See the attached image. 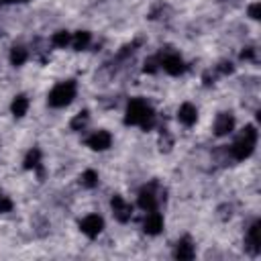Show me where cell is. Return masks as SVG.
<instances>
[{"label":"cell","instance_id":"obj_22","mask_svg":"<svg viewBox=\"0 0 261 261\" xmlns=\"http://www.w3.org/2000/svg\"><path fill=\"white\" fill-rule=\"evenodd\" d=\"M12 210V202H10V198L8 196H0V212H10Z\"/></svg>","mask_w":261,"mask_h":261},{"label":"cell","instance_id":"obj_27","mask_svg":"<svg viewBox=\"0 0 261 261\" xmlns=\"http://www.w3.org/2000/svg\"><path fill=\"white\" fill-rule=\"evenodd\" d=\"M0 196H2V192H0Z\"/></svg>","mask_w":261,"mask_h":261},{"label":"cell","instance_id":"obj_21","mask_svg":"<svg viewBox=\"0 0 261 261\" xmlns=\"http://www.w3.org/2000/svg\"><path fill=\"white\" fill-rule=\"evenodd\" d=\"M157 65H159V57H149V59L145 61V71L155 73V71H157Z\"/></svg>","mask_w":261,"mask_h":261},{"label":"cell","instance_id":"obj_2","mask_svg":"<svg viewBox=\"0 0 261 261\" xmlns=\"http://www.w3.org/2000/svg\"><path fill=\"white\" fill-rule=\"evenodd\" d=\"M255 145H257V130H255L253 124H249V126L243 130V135L234 141V145L230 147V153H232L234 159L243 161V159H247V157L253 153Z\"/></svg>","mask_w":261,"mask_h":261},{"label":"cell","instance_id":"obj_24","mask_svg":"<svg viewBox=\"0 0 261 261\" xmlns=\"http://www.w3.org/2000/svg\"><path fill=\"white\" fill-rule=\"evenodd\" d=\"M241 57H243V59H253V57H255V51H253V49H245V51L241 53Z\"/></svg>","mask_w":261,"mask_h":261},{"label":"cell","instance_id":"obj_19","mask_svg":"<svg viewBox=\"0 0 261 261\" xmlns=\"http://www.w3.org/2000/svg\"><path fill=\"white\" fill-rule=\"evenodd\" d=\"M82 186H86V188H94V186H98V173L94 171V169H86L84 173H82Z\"/></svg>","mask_w":261,"mask_h":261},{"label":"cell","instance_id":"obj_18","mask_svg":"<svg viewBox=\"0 0 261 261\" xmlns=\"http://www.w3.org/2000/svg\"><path fill=\"white\" fill-rule=\"evenodd\" d=\"M51 41L55 47H65V45H71V35L67 31H57Z\"/></svg>","mask_w":261,"mask_h":261},{"label":"cell","instance_id":"obj_13","mask_svg":"<svg viewBox=\"0 0 261 261\" xmlns=\"http://www.w3.org/2000/svg\"><path fill=\"white\" fill-rule=\"evenodd\" d=\"M177 118H179V122L181 124H186V126H192L194 122H196V118H198V112H196V108L192 106V104H181L179 106V110H177Z\"/></svg>","mask_w":261,"mask_h":261},{"label":"cell","instance_id":"obj_23","mask_svg":"<svg viewBox=\"0 0 261 261\" xmlns=\"http://www.w3.org/2000/svg\"><path fill=\"white\" fill-rule=\"evenodd\" d=\"M259 12H261V4H259V2H255V4L249 6V16H251V18L257 20V18H259Z\"/></svg>","mask_w":261,"mask_h":261},{"label":"cell","instance_id":"obj_7","mask_svg":"<svg viewBox=\"0 0 261 261\" xmlns=\"http://www.w3.org/2000/svg\"><path fill=\"white\" fill-rule=\"evenodd\" d=\"M88 147L90 149H94V151H104V149H108L110 147V143H112V137H110V133L108 130H96L92 137H88Z\"/></svg>","mask_w":261,"mask_h":261},{"label":"cell","instance_id":"obj_9","mask_svg":"<svg viewBox=\"0 0 261 261\" xmlns=\"http://www.w3.org/2000/svg\"><path fill=\"white\" fill-rule=\"evenodd\" d=\"M159 65H163V69L167 71V73H171V75H179L181 71H184V61H181V57L179 55H165L161 61H159Z\"/></svg>","mask_w":261,"mask_h":261},{"label":"cell","instance_id":"obj_16","mask_svg":"<svg viewBox=\"0 0 261 261\" xmlns=\"http://www.w3.org/2000/svg\"><path fill=\"white\" fill-rule=\"evenodd\" d=\"M27 108H29V100L24 96H16L12 100V114L14 116H24L27 114Z\"/></svg>","mask_w":261,"mask_h":261},{"label":"cell","instance_id":"obj_3","mask_svg":"<svg viewBox=\"0 0 261 261\" xmlns=\"http://www.w3.org/2000/svg\"><path fill=\"white\" fill-rule=\"evenodd\" d=\"M75 96V82H61L57 84L51 92H49V104L55 106V108H61V106H67Z\"/></svg>","mask_w":261,"mask_h":261},{"label":"cell","instance_id":"obj_15","mask_svg":"<svg viewBox=\"0 0 261 261\" xmlns=\"http://www.w3.org/2000/svg\"><path fill=\"white\" fill-rule=\"evenodd\" d=\"M41 165V151L35 147V149H31L29 153H27V157H24V167L27 169H37Z\"/></svg>","mask_w":261,"mask_h":261},{"label":"cell","instance_id":"obj_11","mask_svg":"<svg viewBox=\"0 0 261 261\" xmlns=\"http://www.w3.org/2000/svg\"><path fill=\"white\" fill-rule=\"evenodd\" d=\"M259 226H261V222H259V220H255V222L251 224V228H249V232H247V247H249V251H251L253 255H257V253L261 251V239H259Z\"/></svg>","mask_w":261,"mask_h":261},{"label":"cell","instance_id":"obj_17","mask_svg":"<svg viewBox=\"0 0 261 261\" xmlns=\"http://www.w3.org/2000/svg\"><path fill=\"white\" fill-rule=\"evenodd\" d=\"M27 57H29V53H27L24 47H12V51H10V61H12V65H22V63L27 61Z\"/></svg>","mask_w":261,"mask_h":261},{"label":"cell","instance_id":"obj_12","mask_svg":"<svg viewBox=\"0 0 261 261\" xmlns=\"http://www.w3.org/2000/svg\"><path fill=\"white\" fill-rule=\"evenodd\" d=\"M173 255H175V259H194L196 251H194V245H192V241H190L188 237H186V239H181V241H177Z\"/></svg>","mask_w":261,"mask_h":261},{"label":"cell","instance_id":"obj_6","mask_svg":"<svg viewBox=\"0 0 261 261\" xmlns=\"http://www.w3.org/2000/svg\"><path fill=\"white\" fill-rule=\"evenodd\" d=\"M110 206H112V212H114L116 220H120V222H126L133 214V206L128 202H124V198H120V196H114Z\"/></svg>","mask_w":261,"mask_h":261},{"label":"cell","instance_id":"obj_26","mask_svg":"<svg viewBox=\"0 0 261 261\" xmlns=\"http://www.w3.org/2000/svg\"><path fill=\"white\" fill-rule=\"evenodd\" d=\"M2 4H12V2H20V0H0Z\"/></svg>","mask_w":261,"mask_h":261},{"label":"cell","instance_id":"obj_14","mask_svg":"<svg viewBox=\"0 0 261 261\" xmlns=\"http://www.w3.org/2000/svg\"><path fill=\"white\" fill-rule=\"evenodd\" d=\"M88 43H90V33H86V31H77L73 37H71V47L73 49H86L88 47Z\"/></svg>","mask_w":261,"mask_h":261},{"label":"cell","instance_id":"obj_25","mask_svg":"<svg viewBox=\"0 0 261 261\" xmlns=\"http://www.w3.org/2000/svg\"><path fill=\"white\" fill-rule=\"evenodd\" d=\"M218 71H222V73H226V71H232V65L230 63H220V67H218Z\"/></svg>","mask_w":261,"mask_h":261},{"label":"cell","instance_id":"obj_10","mask_svg":"<svg viewBox=\"0 0 261 261\" xmlns=\"http://www.w3.org/2000/svg\"><path fill=\"white\" fill-rule=\"evenodd\" d=\"M232 126H234L232 114L222 112V114H218V118H216V122H214V133H216L218 137H222V135H228V133L232 130Z\"/></svg>","mask_w":261,"mask_h":261},{"label":"cell","instance_id":"obj_20","mask_svg":"<svg viewBox=\"0 0 261 261\" xmlns=\"http://www.w3.org/2000/svg\"><path fill=\"white\" fill-rule=\"evenodd\" d=\"M88 118H90V116H88V112H86V110H84V112H80V114H75V118L71 120V128H73V130H82V128L88 124Z\"/></svg>","mask_w":261,"mask_h":261},{"label":"cell","instance_id":"obj_8","mask_svg":"<svg viewBox=\"0 0 261 261\" xmlns=\"http://www.w3.org/2000/svg\"><path fill=\"white\" fill-rule=\"evenodd\" d=\"M161 228H163V218H161V214L155 212V210H149V214H147L145 220H143V230H145L147 234H157V232H161Z\"/></svg>","mask_w":261,"mask_h":261},{"label":"cell","instance_id":"obj_5","mask_svg":"<svg viewBox=\"0 0 261 261\" xmlns=\"http://www.w3.org/2000/svg\"><path fill=\"white\" fill-rule=\"evenodd\" d=\"M80 228H82L84 234H88L90 239H94V237H98L100 230L104 228V220H102L98 214H90V216H86V218L80 222Z\"/></svg>","mask_w":261,"mask_h":261},{"label":"cell","instance_id":"obj_1","mask_svg":"<svg viewBox=\"0 0 261 261\" xmlns=\"http://www.w3.org/2000/svg\"><path fill=\"white\" fill-rule=\"evenodd\" d=\"M126 124H139L143 128H151L153 126V120H155V114L151 110V106L141 100V98H135L128 102V108H126Z\"/></svg>","mask_w":261,"mask_h":261},{"label":"cell","instance_id":"obj_4","mask_svg":"<svg viewBox=\"0 0 261 261\" xmlns=\"http://www.w3.org/2000/svg\"><path fill=\"white\" fill-rule=\"evenodd\" d=\"M157 204H159V196L155 194V184L145 186V188L139 192V206L149 212V210H155Z\"/></svg>","mask_w":261,"mask_h":261}]
</instances>
